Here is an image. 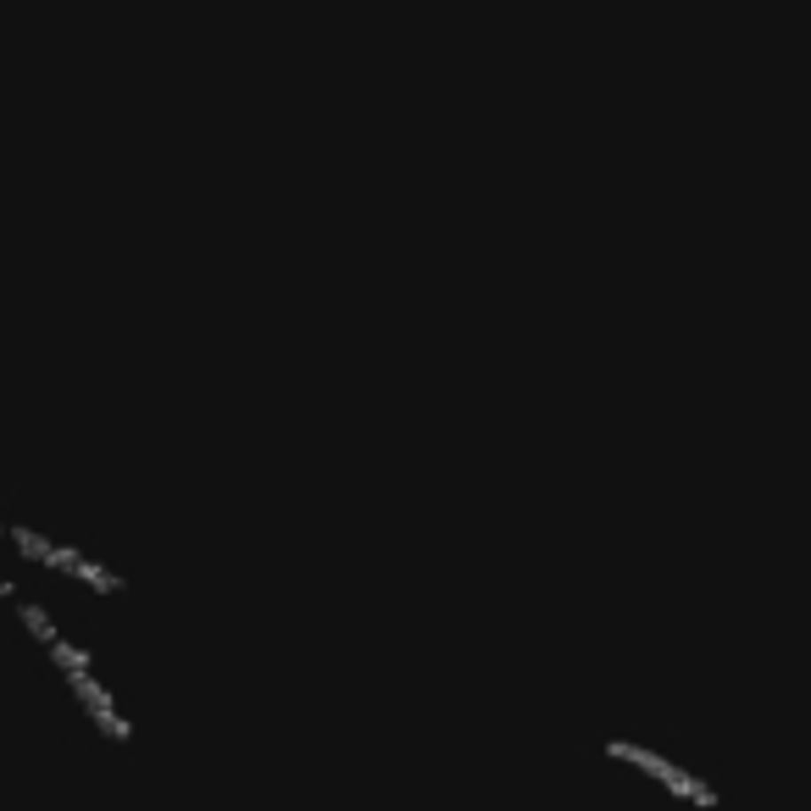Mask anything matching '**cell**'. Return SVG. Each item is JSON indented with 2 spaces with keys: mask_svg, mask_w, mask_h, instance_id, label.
Masks as SVG:
<instances>
[{
  "mask_svg": "<svg viewBox=\"0 0 811 811\" xmlns=\"http://www.w3.org/2000/svg\"><path fill=\"white\" fill-rule=\"evenodd\" d=\"M612 756H617V761H634V767H644V773H651V778H661V784H667L673 795H683V800H695V806H717V800L706 795V789H700L695 778H683L673 761H661V756H651V751H634V745H612Z\"/></svg>",
  "mask_w": 811,
  "mask_h": 811,
  "instance_id": "obj_1",
  "label": "cell"
}]
</instances>
